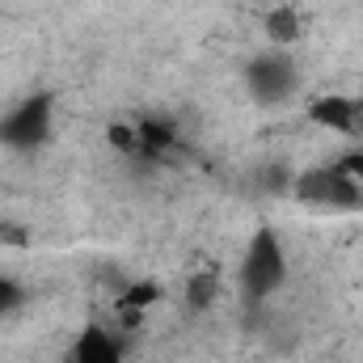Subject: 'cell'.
<instances>
[{
    "label": "cell",
    "instance_id": "cell-2",
    "mask_svg": "<svg viewBox=\"0 0 363 363\" xmlns=\"http://www.w3.org/2000/svg\"><path fill=\"white\" fill-rule=\"evenodd\" d=\"M245 89L258 106H283L291 93L300 89V68L291 60V51H262L250 60L245 68Z\"/></svg>",
    "mask_w": 363,
    "mask_h": 363
},
{
    "label": "cell",
    "instance_id": "cell-1",
    "mask_svg": "<svg viewBox=\"0 0 363 363\" xmlns=\"http://www.w3.org/2000/svg\"><path fill=\"white\" fill-rule=\"evenodd\" d=\"M237 287H241L245 304H271L287 287V250L274 228H258L250 237L241 267H237Z\"/></svg>",
    "mask_w": 363,
    "mask_h": 363
},
{
    "label": "cell",
    "instance_id": "cell-4",
    "mask_svg": "<svg viewBox=\"0 0 363 363\" xmlns=\"http://www.w3.org/2000/svg\"><path fill=\"white\" fill-rule=\"evenodd\" d=\"M308 118L338 140H363V93H317Z\"/></svg>",
    "mask_w": 363,
    "mask_h": 363
},
{
    "label": "cell",
    "instance_id": "cell-3",
    "mask_svg": "<svg viewBox=\"0 0 363 363\" xmlns=\"http://www.w3.org/2000/svg\"><path fill=\"white\" fill-rule=\"evenodd\" d=\"M296 194L313 207H355L359 203V178L347 169V165H321V169H308L296 178Z\"/></svg>",
    "mask_w": 363,
    "mask_h": 363
},
{
    "label": "cell",
    "instance_id": "cell-5",
    "mask_svg": "<svg viewBox=\"0 0 363 363\" xmlns=\"http://www.w3.org/2000/svg\"><path fill=\"white\" fill-rule=\"evenodd\" d=\"M51 127V97H30L26 106H17V114H9L0 123V140L13 148H34Z\"/></svg>",
    "mask_w": 363,
    "mask_h": 363
},
{
    "label": "cell",
    "instance_id": "cell-7",
    "mask_svg": "<svg viewBox=\"0 0 363 363\" xmlns=\"http://www.w3.org/2000/svg\"><path fill=\"white\" fill-rule=\"evenodd\" d=\"M262 38H267V47L274 51H291L300 38H304V17H300V9H291V4H274L262 13Z\"/></svg>",
    "mask_w": 363,
    "mask_h": 363
},
{
    "label": "cell",
    "instance_id": "cell-6",
    "mask_svg": "<svg viewBox=\"0 0 363 363\" xmlns=\"http://www.w3.org/2000/svg\"><path fill=\"white\" fill-rule=\"evenodd\" d=\"M68 363H131V359H127V347H123V334L118 330H110L101 321H89L72 338Z\"/></svg>",
    "mask_w": 363,
    "mask_h": 363
},
{
    "label": "cell",
    "instance_id": "cell-8",
    "mask_svg": "<svg viewBox=\"0 0 363 363\" xmlns=\"http://www.w3.org/2000/svg\"><path fill=\"white\" fill-rule=\"evenodd\" d=\"M216 300H220V274H194V279L186 283V304H190L194 313L216 308Z\"/></svg>",
    "mask_w": 363,
    "mask_h": 363
},
{
    "label": "cell",
    "instance_id": "cell-9",
    "mask_svg": "<svg viewBox=\"0 0 363 363\" xmlns=\"http://www.w3.org/2000/svg\"><path fill=\"white\" fill-rule=\"evenodd\" d=\"M17 304H21V287H17L13 279H4V274H0V321H4Z\"/></svg>",
    "mask_w": 363,
    "mask_h": 363
}]
</instances>
